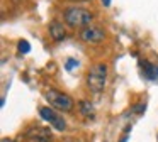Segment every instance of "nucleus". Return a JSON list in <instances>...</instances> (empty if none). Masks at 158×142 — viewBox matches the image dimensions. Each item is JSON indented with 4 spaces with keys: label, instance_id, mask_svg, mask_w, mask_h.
I'll return each instance as SVG.
<instances>
[{
    "label": "nucleus",
    "instance_id": "obj_7",
    "mask_svg": "<svg viewBox=\"0 0 158 142\" xmlns=\"http://www.w3.org/2000/svg\"><path fill=\"white\" fill-rule=\"evenodd\" d=\"M141 66H143L144 76H146L148 80H151V81H158V66L151 64L150 61H144V63H141Z\"/></svg>",
    "mask_w": 158,
    "mask_h": 142
},
{
    "label": "nucleus",
    "instance_id": "obj_12",
    "mask_svg": "<svg viewBox=\"0 0 158 142\" xmlns=\"http://www.w3.org/2000/svg\"><path fill=\"white\" fill-rule=\"evenodd\" d=\"M72 2H87V0H72Z\"/></svg>",
    "mask_w": 158,
    "mask_h": 142
},
{
    "label": "nucleus",
    "instance_id": "obj_8",
    "mask_svg": "<svg viewBox=\"0 0 158 142\" xmlns=\"http://www.w3.org/2000/svg\"><path fill=\"white\" fill-rule=\"evenodd\" d=\"M80 107V112H82V115H85V117H94V105L90 103V101H85L82 100L78 103Z\"/></svg>",
    "mask_w": 158,
    "mask_h": 142
},
{
    "label": "nucleus",
    "instance_id": "obj_1",
    "mask_svg": "<svg viewBox=\"0 0 158 142\" xmlns=\"http://www.w3.org/2000/svg\"><path fill=\"white\" fill-rule=\"evenodd\" d=\"M63 19L70 27H83V26H90L94 14L87 9H82V7H68L63 12Z\"/></svg>",
    "mask_w": 158,
    "mask_h": 142
},
{
    "label": "nucleus",
    "instance_id": "obj_9",
    "mask_svg": "<svg viewBox=\"0 0 158 142\" xmlns=\"http://www.w3.org/2000/svg\"><path fill=\"white\" fill-rule=\"evenodd\" d=\"M17 49H19V53H22V54H27L29 51H31V44L27 42V41H19V44H17Z\"/></svg>",
    "mask_w": 158,
    "mask_h": 142
},
{
    "label": "nucleus",
    "instance_id": "obj_3",
    "mask_svg": "<svg viewBox=\"0 0 158 142\" xmlns=\"http://www.w3.org/2000/svg\"><path fill=\"white\" fill-rule=\"evenodd\" d=\"M44 98L48 100V103L51 107L58 108L61 112H70L73 108V100L72 97H68L66 93L63 91H58V90H48L44 93Z\"/></svg>",
    "mask_w": 158,
    "mask_h": 142
},
{
    "label": "nucleus",
    "instance_id": "obj_11",
    "mask_svg": "<svg viewBox=\"0 0 158 142\" xmlns=\"http://www.w3.org/2000/svg\"><path fill=\"white\" fill-rule=\"evenodd\" d=\"M100 2H102L104 7H109V5H110V0H100Z\"/></svg>",
    "mask_w": 158,
    "mask_h": 142
},
{
    "label": "nucleus",
    "instance_id": "obj_13",
    "mask_svg": "<svg viewBox=\"0 0 158 142\" xmlns=\"http://www.w3.org/2000/svg\"><path fill=\"white\" fill-rule=\"evenodd\" d=\"M2 142H7V140H2Z\"/></svg>",
    "mask_w": 158,
    "mask_h": 142
},
{
    "label": "nucleus",
    "instance_id": "obj_4",
    "mask_svg": "<svg viewBox=\"0 0 158 142\" xmlns=\"http://www.w3.org/2000/svg\"><path fill=\"white\" fill-rule=\"evenodd\" d=\"M80 37H82V41H85V42H89V44H99V42H102L104 37H106V30L99 26H87L85 29L82 30Z\"/></svg>",
    "mask_w": 158,
    "mask_h": 142
},
{
    "label": "nucleus",
    "instance_id": "obj_2",
    "mask_svg": "<svg viewBox=\"0 0 158 142\" xmlns=\"http://www.w3.org/2000/svg\"><path fill=\"white\" fill-rule=\"evenodd\" d=\"M107 81V66L104 63H99L95 66L90 68L89 74H87V86L92 91L99 93V91L104 90Z\"/></svg>",
    "mask_w": 158,
    "mask_h": 142
},
{
    "label": "nucleus",
    "instance_id": "obj_6",
    "mask_svg": "<svg viewBox=\"0 0 158 142\" xmlns=\"http://www.w3.org/2000/svg\"><path fill=\"white\" fill-rule=\"evenodd\" d=\"M49 34H51L53 41H56V42H60V41L65 39L66 36V30H65V26L60 22H53L51 26H49Z\"/></svg>",
    "mask_w": 158,
    "mask_h": 142
},
{
    "label": "nucleus",
    "instance_id": "obj_10",
    "mask_svg": "<svg viewBox=\"0 0 158 142\" xmlns=\"http://www.w3.org/2000/svg\"><path fill=\"white\" fill-rule=\"evenodd\" d=\"M77 66H78V61H77V59H73V57H70V59H66V64H65L66 71H73Z\"/></svg>",
    "mask_w": 158,
    "mask_h": 142
},
{
    "label": "nucleus",
    "instance_id": "obj_5",
    "mask_svg": "<svg viewBox=\"0 0 158 142\" xmlns=\"http://www.w3.org/2000/svg\"><path fill=\"white\" fill-rule=\"evenodd\" d=\"M39 115H41V118L43 120H46V122H49V124L53 125V127L56 128V130H65L66 128V124H65V120H63L61 117H60L58 113H56L53 108H48V107H41L39 108Z\"/></svg>",
    "mask_w": 158,
    "mask_h": 142
}]
</instances>
